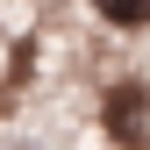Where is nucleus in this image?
I'll use <instances>...</instances> for the list:
<instances>
[{
	"instance_id": "f03ea898",
	"label": "nucleus",
	"mask_w": 150,
	"mask_h": 150,
	"mask_svg": "<svg viewBox=\"0 0 150 150\" xmlns=\"http://www.w3.org/2000/svg\"><path fill=\"white\" fill-rule=\"evenodd\" d=\"M93 14H100L107 29H122V36L150 29V0H93Z\"/></svg>"
},
{
	"instance_id": "f257e3e1",
	"label": "nucleus",
	"mask_w": 150,
	"mask_h": 150,
	"mask_svg": "<svg viewBox=\"0 0 150 150\" xmlns=\"http://www.w3.org/2000/svg\"><path fill=\"white\" fill-rule=\"evenodd\" d=\"M100 122H107V143H115V150H143L150 143V86H136V79L107 86Z\"/></svg>"
}]
</instances>
